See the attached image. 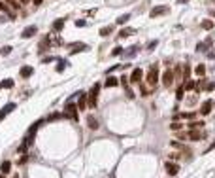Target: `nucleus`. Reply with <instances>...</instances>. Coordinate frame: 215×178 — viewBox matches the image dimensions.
Segmentation results:
<instances>
[{
  "instance_id": "obj_1",
  "label": "nucleus",
  "mask_w": 215,
  "mask_h": 178,
  "mask_svg": "<svg viewBox=\"0 0 215 178\" xmlns=\"http://www.w3.org/2000/svg\"><path fill=\"white\" fill-rule=\"evenodd\" d=\"M98 93H100V83H94L91 93L87 95V106H91V108L98 106Z\"/></svg>"
},
{
  "instance_id": "obj_2",
  "label": "nucleus",
  "mask_w": 215,
  "mask_h": 178,
  "mask_svg": "<svg viewBox=\"0 0 215 178\" xmlns=\"http://www.w3.org/2000/svg\"><path fill=\"white\" fill-rule=\"evenodd\" d=\"M64 117H68V120H72V121H77V120H79V116H77V108H76V104H72V100H68V103H66Z\"/></svg>"
},
{
  "instance_id": "obj_3",
  "label": "nucleus",
  "mask_w": 215,
  "mask_h": 178,
  "mask_svg": "<svg viewBox=\"0 0 215 178\" xmlns=\"http://www.w3.org/2000/svg\"><path fill=\"white\" fill-rule=\"evenodd\" d=\"M157 82H159V66H157V65H153L151 68H149V74H147V83L153 87Z\"/></svg>"
},
{
  "instance_id": "obj_4",
  "label": "nucleus",
  "mask_w": 215,
  "mask_h": 178,
  "mask_svg": "<svg viewBox=\"0 0 215 178\" xmlns=\"http://www.w3.org/2000/svg\"><path fill=\"white\" fill-rule=\"evenodd\" d=\"M44 121H45V120H38V121H36V123H34V125L30 127V129H29V137H27V140H25L27 144H32V142H34V137H36V131L40 129V125L44 123Z\"/></svg>"
},
{
  "instance_id": "obj_5",
  "label": "nucleus",
  "mask_w": 215,
  "mask_h": 178,
  "mask_svg": "<svg viewBox=\"0 0 215 178\" xmlns=\"http://www.w3.org/2000/svg\"><path fill=\"white\" fill-rule=\"evenodd\" d=\"M170 12V8L168 6H155V8H151V17H159V15H162V13H168Z\"/></svg>"
},
{
  "instance_id": "obj_6",
  "label": "nucleus",
  "mask_w": 215,
  "mask_h": 178,
  "mask_svg": "<svg viewBox=\"0 0 215 178\" xmlns=\"http://www.w3.org/2000/svg\"><path fill=\"white\" fill-rule=\"evenodd\" d=\"M13 110H15V104H13V103H8V104H6L4 108H0V121H2L4 117L8 116V114H12Z\"/></svg>"
},
{
  "instance_id": "obj_7",
  "label": "nucleus",
  "mask_w": 215,
  "mask_h": 178,
  "mask_svg": "<svg viewBox=\"0 0 215 178\" xmlns=\"http://www.w3.org/2000/svg\"><path fill=\"white\" fill-rule=\"evenodd\" d=\"M164 169H166V173H168L170 176H174V174L179 173V165H177V163H172V161H168V163L164 165Z\"/></svg>"
},
{
  "instance_id": "obj_8",
  "label": "nucleus",
  "mask_w": 215,
  "mask_h": 178,
  "mask_svg": "<svg viewBox=\"0 0 215 178\" xmlns=\"http://www.w3.org/2000/svg\"><path fill=\"white\" fill-rule=\"evenodd\" d=\"M211 108H213V100H204L202 103V108H200V114L202 116H208L211 112Z\"/></svg>"
},
{
  "instance_id": "obj_9",
  "label": "nucleus",
  "mask_w": 215,
  "mask_h": 178,
  "mask_svg": "<svg viewBox=\"0 0 215 178\" xmlns=\"http://www.w3.org/2000/svg\"><path fill=\"white\" fill-rule=\"evenodd\" d=\"M36 32H38V27H34V25H30V27H27V29H25V30L21 32V36H23V38H30V36H34V34H36Z\"/></svg>"
},
{
  "instance_id": "obj_10",
  "label": "nucleus",
  "mask_w": 215,
  "mask_h": 178,
  "mask_svg": "<svg viewBox=\"0 0 215 178\" xmlns=\"http://www.w3.org/2000/svg\"><path fill=\"white\" fill-rule=\"evenodd\" d=\"M77 108L79 110L87 108V95H85V93H79V95H77Z\"/></svg>"
},
{
  "instance_id": "obj_11",
  "label": "nucleus",
  "mask_w": 215,
  "mask_h": 178,
  "mask_svg": "<svg viewBox=\"0 0 215 178\" xmlns=\"http://www.w3.org/2000/svg\"><path fill=\"white\" fill-rule=\"evenodd\" d=\"M142 74H143L142 68H134L132 74H130V82H132V83H138V82L142 80Z\"/></svg>"
},
{
  "instance_id": "obj_12",
  "label": "nucleus",
  "mask_w": 215,
  "mask_h": 178,
  "mask_svg": "<svg viewBox=\"0 0 215 178\" xmlns=\"http://www.w3.org/2000/svg\"><path fill=\"white\" fill-rule=\"evenodd\" d=\"M172 82H174V72H172V70H166L164 74H162V83H164V86H170Z\"/></svg>"
},
{
  "instance_id": "obj_13",
  "label": "nucleus",
  "mask_w": 215,
  "mask_h": 178,
  "mask_svg": "<svg viewBox=\"0 0 215 178\" xmlns=\"http://www.w3.org/2000/svg\"><path fill=\"white\" fill-rule=\"evenodd\" d=\"M19 74L23 76V78H30V76L34 74V68H32V66H21Z\"/></svg>"
},
{
  "instance_id": "obj_14",
  "label": "nucleus",
  "mask_w": 215,
  "mask_h": 178,
  "mask_svg": "<svg viewBox=\"0 0 215 178\" xmlns=\"http://www.w3.org/2000/svg\"><path fill=\"white\" fill-rule=\"evenodd\" d=\"M87 49V46L85 44H81V42H77V46H72V49H70V53L74 55V53H79V51H85Z\"/></svg>"
},
{
  "instance_id": "obj_15",
  "label": "nucleus",
  "mask_w": 215,
  "mask_h": 178,
  "mask_svg": "<svg viewBox=\"0 0 215 178\" xmlns=\"http://www.w3.org/2000/svg\"><path fill=\"white\" fill-rule=\"evenodd\" d=\"M0 86H2V89H12L15 83H13V80L12 78H6V80H2L0 82Z\"/></svg>"
},
{
  "instance_id": "obj_16",
  "label": "nucleus",
  "mask_w": 215,
  "mask_h": 178,
  "mask_svg": "<svg viewBox=\"0 0 215 178\" xmlns=\"http://www.w3.org/2000/svg\"><path fill=\"white\" fill-rule=\"evenodd\" d=\"M62 27H64V19H55V21H53V30H55V32L62 30Z\"/></svg>"
},
{
  "instance_id": "obj_17",
  "label": "nucleus",
  "mask_w": 215,
  "mask_h": 178,
  "mask_svg": "<svg viewBox=\"0 0 215 178\" xmlns=\"http://www.w3.org/2000/svg\"><path fill=\"white\" fill-rule=\"evenodd\" d=\"M104 86H106V87H115V86H119V80H117V78H113V76H109V78L106 80Z\"/></svg>"
},
{
  "instance_id": "obj_18",
  "label": "nucleus",
  "mask_w": 215,
  "mask_h": 178,
  "mask_svg": "<svg viewBox=\"0 0 215 178\" xmlns=\"http://www.w3.org/2000/svg\"><path fill=\"white\" fill-rule=\"evenodd\" d=\"M87 125H89V129L96 131V129H98V120H96V117H91V116H89V121H87Z\"/></svg>"
},
{
  "instance_id": "obj_19",
  "label": "nucleus",
  "mask_w": 215,
  "mask_h": 178,
  "mask_svg": "<svg viewBox=\"0 0 215 178\" xmlns=\"http://www.w3.org/2000/svg\"><path fill=\"white\" fill-rule=\"evenodd\" d=\"M204 137L202 133H196V131H191V133H187V138H191V140H200Z\"/></svg>"
},
{
  "instance_id": "obj_20",
  "label": "nucleus",
  "mask_w": 215,
  "mask_h": 178,
  "mask_svg": "<svg viewBox=\"0 0 215 178\" xmlns=\"http://www.w3.org/2000/svg\"><path fill=\"white\" fill-rule=\"evenodd\" d=\"M200 27L206 29V30H211V29H213V21H211V19H204V21L200 23Z\"/></svg>"
},
{
  "instance_id": "obj_21",
  "label": "nucleus",
  "mask_w": 215,
  "mask_h": 178,
  "mask_svg": "<svg viewBox=\"0 0 215 178\" xmlns=\"http://www.w3.org/2000/svg\"><path fill=\"white\" fill-rule=\"evenodd\" d=\"M134 32H136V29H125V30H121V32H119V38H126V36L134 34Z\"/></svg>"
},
{
  "instance_id": "obj_22",
  "label": "nucleus",
  "mask_w": 215,
  "mask_h": 178,
  "mask_svg": "<svg viewBox=\"0 0 215 178\" xmlns=\"http://www.w3.org/2000/svg\"><path fill=\"white\" fill-rule=\"evenodd\" d=\"M61 117H64V112H55V114H51L47 117V121H57V120H61Z\"/></svg>"
},
{
  "instance_id": "obj_23",
  "label": "nucleus",
  "mask_w": 215,
  "mask_h": 178,
  "mask_svg": "<svg viewBox=\"0 0 215 178\" xmlns=\"http://www.w3.org/2000/svg\"><path fill=\"white\" fill-rule=\"evenodd\" d=\"M10 169H12V163H10V161H4L2 167H0V171H2V174H8V173H10Z\"/></svg>"
},
{
  "instance_id": "obj_24",
  "label": "nucleus",
  "mask_w": 215,
  "mask_h": 178,
  "mask_svg": "<svg viewBox=\"0 0 215 178\" xmlns=\"http://www.w3.org/2000/svg\"><path fill=\"white\" fill-rule=\"evenodd\" d=\"M183 89H189V91H196V82H193V80H187V83H185V87Z\"/></svg>"
},
{
  "instance_id": "obj_25",
  "label": "nucleus",
  "mask_w": 215,
  "mask_h": 178,
  "mask_svg": "<svg viewBox=\"0 0 215 178\" xmlns=\"http://www.w3.org/2000/svg\"><path fill=\"white\" fill-rule=\"evenodd\" d=\"M210 46H211V40H206L204 44H200L198 47H196V51H204V49H208Z\"/></svg>"
},
{
  "instance_id": "obj_26",
  "label": "nucleus",
  "mask_w": 215,
  "mask_h": 178,
  "mask_svg": "<svg viewBox=\"0 0 215 178\" xmlns=\"http://www.w3.org/2000/svg\"><path fill=\"white\" fill-rule=\"evenodd\" d=\"M128 19H130V13H125V15H121V17H117V25H123V23H126Z\"/></svg>"
},
{
  "instance_id": "obj_27",
  "label": "nucleus",
  "mask_w": 215,
  "mask_h": 178,
  "mask_svg": "<svg viewBox=\"0 0 215 178\" xmlns=\"http://www.w3.org/2000/svg\"><path fill=\"white\" fill-rule=\"evenodd\" d=\"M194 72H196V76H204V72H206V66H204V65H198Z\"/></svg>"
},
{
  "instance_id": "obj_28",
  "label": "nucleus",
  "mask_w": 215,
  "mask_h": 178,
  "mask_svg": "<svg viewBox=\"0 0 215 178\" xmlns=\"http://www.w3.org/2000/svg\"><path fill=\"white\" fill-rule=\"evenodd\" d=\"M10 53H12V46H4L0 49V55H10Z\"/></svg>"
},
{
  "instance_id": "obj_29",
  "label": "nucleus",
  "mask_w": 215,
  "mask_h": 178,
  "mask_svg": "<svg viewBox=\"0 0 215 178\" xmlns=\"http://www.w3.org/2000/svg\"><path fill=\"white\" fill-rule=\"evenodd\" d=\"M111 29H113V27H106V29H102V30H100V36H109V34H111Z\"/></svg>"
},
{
  "instance_id": "obj_30",
  "label": "nucleus",
  "mask_w": 215,
  "mask_h": 178,
  "mask_svg": "<svg viewBox=\"0 0 215 178\" xmlns=\"http://www.w3.org/2000/svg\"><path fill=\"white\" fill-rule=\"evenodd\" d=\"M179 117H194V114H193V112H183V114H179V116H176L174 120H179Z\"/></svg>"
},
{
  "instance_id": "obj_31",
  "label": "nucleus",
  "mask_w": 215,
  "mask_h": 178,
  "mask_svg": "<svg viewBox=\"0 0 215 178\" xmlns=\"http://www.w3.org/2000/svg\"><path fill=\"white\" fill-rule=\"evenodd\" d=\"M136 51H138V47H136V46H132V47H128V49H126V55L130 57V55H134Z\"/></svg>"
},
{
  "instance_id": "obj_32",
  "label": "nucleus",
  "mask_w": 215,
  "mask_h": 178,
  "mask_svg": "<svg viewBox=\"0 0 215 178\" xmlns=\"http://www.w3.org/2000/svg\"><path fill=\"white\" fill-rule=\"evenodd\" d=\"M183 95H185V93H183V87H179V89L176 91V97H177V100H181V99H183Z\"/></svg>"
},
{
  "instance_id": "obj_33",
  "label": "nucleus",
  "mask_w": 215,
  "mask_h": 178,
  "mask_svg": "<svg viewBox=\"0 0 215 178\" xmlns=\"http://www.w3.org/2000/svg\"><path fill=\"white\" fill-rule=\"evenodd\" d=\"M157 44H159L157 40H151L149 44H147V49H149V51H151V49H155V47H157Z\"/></svg>"
},
{
  "instance_id": "obj_34",
  "label": "nucleus",
  "mask_w": 215,
  "mask_h": 178,
  "mask_svg": "<svg viewBox=\"0 0 215 178\" xmlns=\"http://www.w3.org/2000/svg\"><path fill=\"white\" fill-rule=\"evenodd\" d=\"M27 146H29V144H27V142H23L21 146H19V150H17V152H21V154H25V152H27Z\"/></svg>"
},
{
  "instance_id": "obj_35",
  "label": "nucleus",
  "mask_w": 215,
  "mask_h": 178,
  "mask_svg": "<svg viewBox=\"0 0 215 178\" xmlns=\"http://www.w3.org/2000/svg\"><path fill=\"white\" fill-rule=\"evenodd\" d=\"M202 125H204L202 121H198V123H196V121H193V123L189 125V127H191V129H196V127H202Z\"/></svg>"
},
{
  "instance_id": "obj_36",
  "label": "nucleus",
  "mask_w": 215,
  "mask_h": 178,
  "mask_svg": "<svg viewBox=\"0 0 215 178\" xmlns=\"http://www.w3.org/2000/svg\"><path fill=\"white\" fill-rule=\"evenodd\" d=\"M170 127H172V129H174V131H179V129H181V125H179L177 121H174V123H172Z\"/></svg>"
},
{
  "instance_id": "obj_37",
  "label": "nucleus",
  "mask_w": 215,
  "mask_h": 178,
  "mask_svg": "<svg viewBox=\"0 0 215 178\" xmlns=\"http://www.w3.org/2000/svg\"><path fill=\"white\" fill-rule=\"evenodd\" d=\"M64 68H66V63H59V65H57V70H59V72H62Z\"/></svg>"
},
{
  "instance_id": "obj_38",
  "label": "nucleus",
  "mask_w": 215,
  "mask_h": 178,
  "mask_svg": "<svg viewBox=\"0 0 215 178\" xmlns=\"http://www.w3.org/2000/svg\"><path fill=\"white\" fill-rule=\"evenodd\" d=\"M119 53H123V49H121V47H113V51H111V55H119Z\"/></svg>"
},
{
  "instance_id": "obj_39",
  "label": "nucleus",
  "mask_w": 215,
  "mask_h": 178,
  "mask_svg": "<svg viewBox=\"0 0 215 178\" xmlns=\"http://www.w3.org/2000/svg\"><path fill=\"white\" fill-rule=\"evenodd\" d=\"M0 12H10V10H8V6H6L4 2H0Z\"/></svg>"
},
{
  "instance_id": "obj_40",
  "label": "nucleus",
  "mask_w": 215,
  "mask_h": 178,
  "mask_svg": "<svg viewBox=\"0 0 215 178\" xmlns=\"http://www.w3.org/2000/svg\"><path fill=\"white\" fill-rule=\"evenodd\" d=\"M76 25H77V27H85V19H77Z\"/></svg>"
},
{
  "instance_id": "obj_41",
  "label": "nucleus",
  "mask_w": 215,
  "mask_h": 178,
  "mask_svg": "<svg viewBox=\"0 0 215 178\" xmlns=\"http://www.w3.org/2000/svg\"><path fill=\"white\" fill-rule=\"evenodd\" d=\"M177 138H179V140H185V138H187V133H179Z\"/></svg>"
},
{
  "instance_id": "obj_42",
  "label": "nucleus",
  "mask_w": 215,
  "mask_h": 178,
  "mask_svg": "<svg viewBox=\"0 0 215 178\" xmlns=\"http://www.w3.org/2000/svg\"><path fill=\"white\" fill-rule=\"evenodd\" d=\"M142 95H149V87L143 86V87H142Z\"/></svg>"
},
{
  "instance_id": "obj_43",
  "label": "nucleus",
  "mask_w": 215,
  "mask_h": 178,
  "mask_svg": "<svg viewBox=\"0 0 215 178\" xmlns=\"http://www.w3.org/2000/svg\"><path fill=\"white\" fill-rule=\"evenodd\" d=\"M53 59H55V57H45V59H42V63H51Z\"/></svg>"
},
{
  "instance_id": "obj_44",
  "label": "nucleus",
  "mask_w": 215,
  "mask_h": 178,
  "mask_svg": "<svg viewBox=\"0 0 215 178\" xmlns=\"http://www.w3.org/2000/svg\"><path fill=\"white\" fill-rule=\"evenodd\" d=\"M32 2H34V6H40L42 2H44V0H32Z\"/></svg>"
},
{
  "instance_id": "obj_45",
  "label": "nucleus",
  "mask_w": 215,
  "mask_h": 178,
  "mask_svg": "<svg viewBox=\"0 0 215 178\" xmlns=\"http://www.w3.org/2000/svg\"><path fill=\"white\" fill-rule=\"evenodd\" d=\"M19 2H21V4H29V0H19Z\"/></svg>"
},
{
  "instance_id": "obj_46",
  "label": "nucleus",
  "mask_w": 215,
  "mask_h": 178,
  "mask_svg": "<svg viewBox=\"0 0 215 178\" xmlns=\"http://www.w3.org/2000/svg\"><path fill=\"white\" fill-rule=\"evenodd\" d=\"M13 178H19V176H13Z\"/></svg>"
},
{
  "instance_id": "obj_47",
  "label": "nucleus",
  "mask_w": 215,
  "mask_h": 178,
  "mask_svg": "<svg viewBox=\"0 0 215 178\" xmlns=\"http://www.w3.org/2000/svg\"><path fill=\"white\" fill-rule=\"evenodd\" d=\"M0 89H2V86H0Z\"/></svg>"
}]
</instances>
